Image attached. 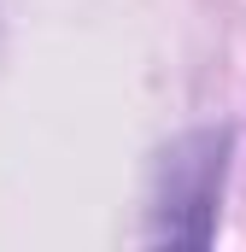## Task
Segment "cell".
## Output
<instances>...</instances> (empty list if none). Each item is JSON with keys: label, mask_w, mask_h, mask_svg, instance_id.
I'll return each mask as SVG.
<instances>
[{"label": "cell", "mask_w": 246, "mask_h": 252, "mask_svg": "<svg viewBox=\"0 0 246 252\" xmlns=\"http://www.w3.org/2000/svg\"><path fill=\"white\" fill-rule=\"evenodd\" d=\"M223 153H229V135L205 129L164 158L158 199H153V241H170V247L211 241V217H217V193H223Z\"/></svg>", "instance_id": "1"}]
</instances>
